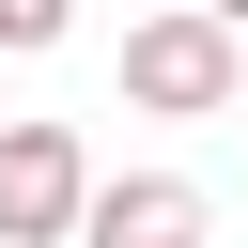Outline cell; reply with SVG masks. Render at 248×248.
Wrapping results in <instances>:
<instances>
[{
  "instance_id": "obj_5",
  "label": "cell",
  "mask_w": 248,
  "mask_h": 248,
  "mask_svg": "<svg viewBox=\"0 0 248 248\" xmlns=\"http://www.w3.org/2000/svg\"><path fill=\"white\" fill-rule=\"evenodd\" d=\"M202 16H232V31H248V0H202Z\"/></svg>"
},
{
  "instance_id": "obj_3",
  "label": "cell",
  "mask_w": 248,
  "mask_h": 248,
  "mask_svg": "<svg viewBox=\"0 0 248 248\" xmlns=\"http://www.w3.org/2000/svg\"><path fill=\"white\" fill-rule=\"evenodd\" d=\"M78 248H202V186L186 170H93Z\"/></svg>"
},
{
  "instance_id": "obj_1",
  "label": "cell",
  "mask_w": 248,
  "mask_h": 248,
  "mask_svg": "<svg viewBox=\"0 0 248 248\" xmlns=\"http://www.w3.org/2000/svg\"><path fill=\"white\" fill-rule=\"evenodd\" d=\"M232 93H248V31H232V16L170 0V16L124 31V108H155V124H217Z\"/></svg>"
},
{
  "instance_id": "obj_2",
  "label": "cell",
  "mask_w": 248,
  "mask_h": 248,
  "mask_svg": "<svg viewBox=\"0 0 248 248\" xmlns=\"http://www.w3.org/2000/svg\"><path fill=\"white\" fill-rule=\"evenodd\" d=\"M78 217H93L78 124H0V248H78Z\"/></svg>"
},
{
  "instance_id": "obj_4",
  "label": "cell",
  "mask_w": 248,
  "mask_h": 248,
  "mask_svg": "<svg viewBox=\"0 0 248 248\" xmlns=\"http://www.w3.org/2000/svg\"><path fill=\"white\" fill-rule=\"evenodd\" d=\"M62 31H78V0H0V62H46Z\"/></svg>"
}]
</instances>
